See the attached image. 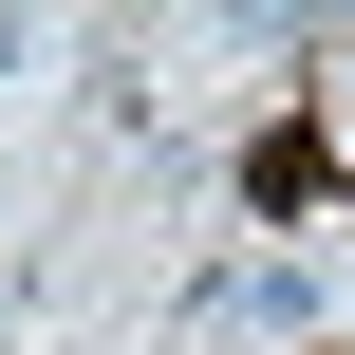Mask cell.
Listing matches in <instances>:
<instances>
[{"label": "cell", "instance_id": "cell-1", "mask_svg": "<svg viewBox=\"0 0 355 355\" xmlns=\"http://www.w3.org/2000/svg\"><path fill=\"white\" fill-rule=\"evenodd\" d=\"M318 318H337V262L318 243H243V262L187 281V337L206 355H281V337H318Z\"/></svg>", "mask_w": 355, "mask_h": 355}]
</instances>
